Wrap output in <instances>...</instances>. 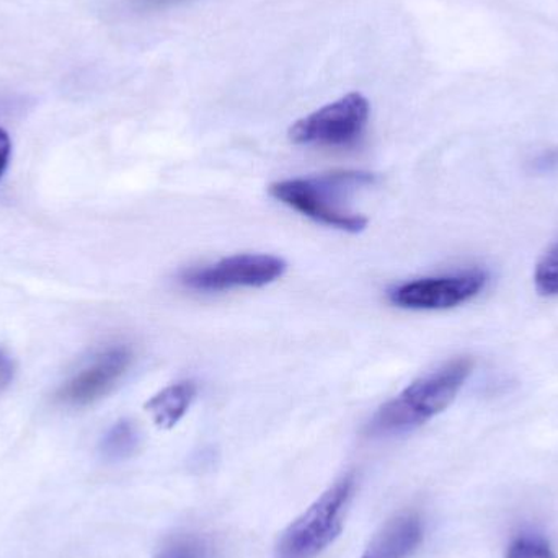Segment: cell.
<instances>
[{
	"mask_svg": "<svg viewBox=\"0 0 558 558\" xmlns=\"http://www.w3.org/2000/svg\"><path fill=\"white\" fill-rule=\"evenodd\" d=\"M472 369L474 361L471 357H456L420 377L377 410L367 425V433L373 436L402 435L425 425L454 402Z\"/></svg>",
	"mask_w": 558,
	"mask_h": 558,
	"instance_id": "6da1fadb",
	"label": "cell"
},
{
	"mask_svg": "<svg viewBox=\"0 0 558 558\" xmlns=\"http://www.w3.org/2000/svg\"><path fill=\"white\" fill-rule=\"evenodd\" d=\"M374 182L373 173L347 170L312 179L282 180L270 186V195L318 225L357 234L366 229L367 219L350 211L343 202L351 193Z\"/></svg>",
	"mask_w": 558,
	"mask_h": 558,
	"instance_id": "7a4b0ae2",
	"label": "cell"
},
{
	"mask_svg": "<svg viewBox=\"0 0 558 558\" xmlns=\"http://www.w3.org/2000/svg\"><path fill=\"white\" fill-rule=\"evenodd\" d=\"M354 484V474H347L324 492L279 537L277 558L320 556L343 530Z\"/></svg>",
	"mask_w": 558,
	"mask_h": 558,
	"instance_id": "3957f363",
	"label": "cell"
},
{
	"mask_svg": "<svg viewBox=\"0 0 558 558\" xmlns=\"http://www.w3.org/2000/svg\"><path fill=\"white\" fill-rule=\"evenodd\" d=\"M369 114V100L363 94L351 92L295 121L289 128V140L299 146H351L366 130Z\"/></svg>",
	"mask_w": 558,
	"mask_h": 558,
	"instance_id": "277c9868",
	"label": "cell"
},
{
	"mask_svg": "<svg viewBox=\"0 0 558 558\" xmlns=\"http://www.w3.org/2000/svg\"><path fill=\"white\" fill-rule=\"evenodd\" d=\"M284 260L275 255L242 254L222 258L206 267L192 268L180 275L185 288L198 292L231 291L238 288H264L281 278Z\"/></svg>",
	"mask_w": 558,
	"mask_h": 558,
	"instance_id": "5b68a950",
	"label": "cell"
},
{
	"mask_svg": "<svg viewBox=\"0 0 558 558\" xmlns=\"http://www.w3.org/2000/svg\"><path fill=\"white\" fill-rule=\"evenodd\" d=\"M487 271L465 270L445 277L403 282L389 291V301L410 311H448L477 298L488 284Z\"/></svg>",
	"mask_w": 558,
	"mask_h": 558,
	"instance_id": "8992f818",
	"label": "cell"
},
{
	"mask_svg": "<svg viewBox=\"0 0 558 558\" xmlns=\"http://www.w3.org/2000/svg\"><path fill=\"white\" fill-rule=\"evenodd\" d=\"M131 363L133 351L130 348L124 344L107 348L61 387L58 399L65 405H90L117 387Z\"/></svg>",
	"mask_w": 558,
	"mask_h": 558,
	"instance_id": "52a82bcc",
	"label": "cell"
},
{
	"mask_svg": "<svg viewBox=\"0 0 558 558\" xmlns=\"http://www.w3.org/2000/svg\"><path fill=\"white\" fill-rule=\"evenodd\" d=\"M423 533L425 530L418 514H399L387 521L361 558H409L422 544Z\"/></svg>",
	"mask_w": 558,
	"mask_h": 558,
	"instance_id": "ba28073f",
	"label": "cell"
},
{
	"mask_svg": "<svg viewBox=\"0 0 558 558\" xmlns=\"http://www.w3.org/2000/svg\"><path fill=\"white\" fill-rule=\"evenodd\" d=\"M198 393L193 380L170 384L146 402V412L159 428L170 429L186 415Z\"/></svg>",
	"mask_w": 558,
	"mask_h": 558,
	"instance_id": "9c48e42d",
	"label": "cell"
},
{
	"mask_svg": "<svg viewBox=\"0 0 558 558\" xmlns=\"http://www.w3.org/2000/svg\"><path fill=\"white\" fill-rule=\"evenodd\" d=\"M140 441L137 426L131 420H120L105 435L104 441H101V452L110 461H121L136 452Z\"/></svg>",
	"mask_w": 558,
	"mask_h": 558,
	"instance_id": "30bf717a",
	"label": "cell"
},
{
	"mask_svg": "<svg viewBox=\"0 0 558 558\" xmlns=\"http://www.w3.org/2000/svg\"><path fill=\"white\" fill-rule=\"evenodd\" d=\"M154 558H209V544L196 534H183L167 543Z\"/></svg>",
	"mask_w": 558,
	"mask_h": 558,
	"instance_id": "8fae6325",
	"label": "cell"
},
{
	"mask_svg": "<svg viewBox=\"0 0 558 558\" xmlns=\"http://www.w3.org/2000/svg\"><path fill=\"white\" fill-rule=\"evenodd\" d=\"M534 282L541 294L558 295V242L537 265Z\"/></svg>",
	"mask_w": 558,
	"mask_h": 558,
	"instance_id": "7c38bea8",
	"label": "cell"
},
{
	"mask_svg": "<svg viewBox=\"0 0 558 558\" xmlns=\"http://www.w3.org/2000/svg\"><path fill=\"white\" fill-rule=\"evenodd\" d=\"M507 558H556V556L546 541L539 539V537L524 536L511 544Z\"/></svg>",
	"mask_w": 558,
	"mask_h": 558,
	"instance_id": "4fadbf2b",
	"label": "cell"
},
{
	"mask_svg": "<svg viewBox=\"0 0 558 558\" xmlns=\"http://www.w3.org/2000/svg\"><path fill=\"white\" fill-rule=\"evenodd\" d=\"M10 150H12V144H10L9 134L0 128V177L9 166Z\"/></svg>",
	"mask_w": 558,
	"mask_h": 558,
	"instance_id": "5bb4252c",
	"label": "cell"
},
{
	"mask_svg": "<svg viewBox=\"0 0 558 558\" xmlns=\"http://www.w3.org/2000/svg\"><path fill=\"white\" fill-rule=\"evenodd\" d=\"M13 374V366L9 357L0 351V386H5Z\"/></svg>",
	"mask_w": 558,
	"mask_h": 558,
	"instance_id": "9a60e30c",
	"label": "cell"
},
{
	"mask_svg": "<svg viewBox=\"0 0 558 558\" xmlns=\"http://www.w3.org/2000/svg\"><path fill=\"white\" fill-rule=\"evenodd\" d=\"M150 2H169V0H150Z\"/></svg>",
	"mask_w": 558,
	"mask_h": 558,
	"instance_id": "2e32d148",
	"label": "cell"
}]
</instances>
